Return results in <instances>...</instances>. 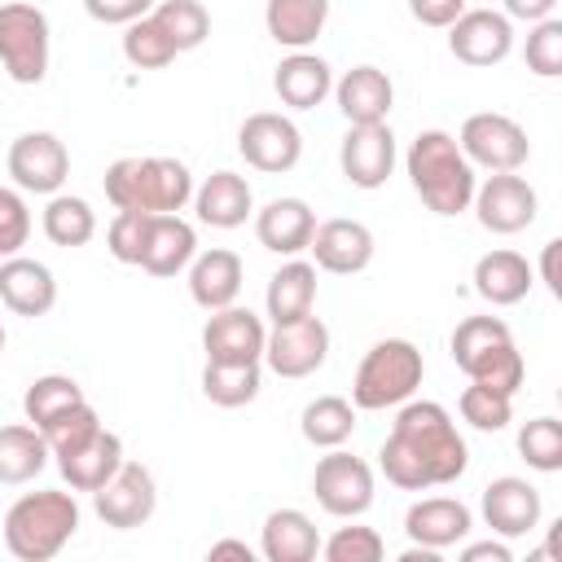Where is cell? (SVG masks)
Instances as JSON below:
<instances>
[{
	"label": "cell",
	"mask_w": 562,
	"mask_h": 562,
	"mask_svg": "<svg viewBox=\"0 0 562 562\" xmlns=\"http://www.w3.org/2000/svg\"><path fill=\"white\" fill-rule=\"evenodd\" d=\"M522 373H527V364H522V351H518V347H514V338H509V342H501L492 356H483V360L474 364L470 382H483V386H492V391H505V395H514V391L522 386Z\"/></svg>",
	"instance_id": "44"
},
{
	"label": "cell",
	"mask_w": 562,
	"mask_h": 562,
	"mask_svg": "<svg viewBox=\"0 0 562 562\" xmlns=\"http://www.w3.org/2000/svg\"><path fill=\"white\" fill-rule=\"evenodd\" d=\"M321 553H325L329 562H378V558L386 553V544H382V536H378L373 527H338V531L321 544Z\"/></svg>",
	"instance_id": "45"
},
{
	"label": "cell",
	"mask_w": 562,
	"mask_h": 562,
	"mask_svg": "<svg viewBox=\"0 0 562 562\" xmlns=\"http://www.w3.org/2000/svg\"><path fill=\"white\" fill-rule=\"evenodd\" d=\"M338 167L356 189H382L395 167V136L386 123H351L338 149Z\"/></svg>",
	"instance_id": "16"
},
{
	"label": "cell",
	"mask_w": 562,
	"mask_h": 562,
	"mask_svg": "<svg viewBox=\"0 0 562 562\" xmlns=\"http://www.w3.org/2000/svg\"><path fill=\"white\" fill-rule=\"evenodd\" d=\"M312 492H316L325 514L356 518L373 505V470L360 457L329 448V457H321L316 470H312Z\"/></svg>",
	"instance_id": "8"
},
{
	"label": "cell",
	"mask_w": 562,
	"mask_h": 562,
	"mask_svg": "<svg viewBox=\"0 0 562 562\" xmlns=\"http://www.w3.org/2000/svg\"><path fill=\"white\" fill-rule=\"evenodd\" d=\"M92 505H97V518H101L105 527L132 531V527L149 522V514H154V505H158L154 474H149L140 461H123V465L92 492Z\"/></svg>",
	"instance_id": "10"
},
{
	"label": "cell",
	"mask_w": 562,
	"mask_h": 562,
	"mask_svg": "<svg viewBox=\"0 0 562 562\" xmlns=\"http://www.w3.org/2000/svg\"><path fill=\"white\" fill-rule=\"evenodd\" d=\"M312 233H316V215H312V206H307L303 198H272V202L255 215V237H259V246L272 250V255H285V259L303 255L307 241H312Z\"/></svg>",
	"instance_id": "19"
},
{
	"label": "cell",
	"mask_w": 562,
	"mask_h": 562,
	"mask_svg": "<svg viewBox=\"0 0 562 562\" xmlns=\"http://www.w3.org/2000/svg\"><path fill=\"white\" fill-rule=\"evenodd\" d=\"M0 66L13 83H40L48 75V18L26 0L0 4Z\"/></svg>",
	"instance_id": "6"
},
{
	"label": "cell",
	"mask_w": 562,
	"mask_h": 562,
	"mask_svg": "<svg viewBox=\"0 0 562 562\" xmlns=\"http://www.w3.org/2000/svg\"><path fill=\"white\" fill-rule=\"evenodd\" d=\"M408 9L422 26H452L465 13V0H408Z\"/></svg>",
	"instance_id": "49"
},
{
	"label": "cell",
	"mask_w": 562,
	"mask_h": 562,
	"mask_svg": "<svg viewBox=\"0 0 562 562\" xmlns=\"http://www.w3.org/2000/svg\"><path fill=\"white\" fill-rule=\"evenodd\" d=\"M215 558H241V562H250L255 553H250V544H241V540H220V544H211V562Z\"/></svg>",
	"instance_id": "53"
},
{
	"label": "cell",
	"mask_w": 562,
	"mask_h": 562,
	"mask_svg": "<svg viewBox=\"0 0 562 562\" xmlns=\"http://www.w3.org/2000/svg\"><path fill=\"white\" fill-rule=\"evenodd\" d=\"M97 233V215L83 198H70V193H53L48 206H44V237L53 246H88Z\"/></svg>",
	"instance_id": "33"
},
{
	"label": "cell",
	"mask_w": 562,
	"mask_h": 562,
	"mask_svg": "<svg viewBox=\"0 0 562 562\" xmlns=\"http://www.w3.org/2000/svg\"><path fill=\"white\" fill-rule=\"evenodd\" d=\"M272 88H277V97H281L290 110H312V105H321V101L329 97L334 75H329V61H325V57L299 48V53H290V57L277 66Z\"/></svg>",
	"instance_id": "25"
},
{
	"label": "cell",
	"mask_w": 562,
	"mask_h": 562,
	"mask_svg": "<svg viewBox=\"0 0 562 562\" xmlns=\"http://www.w3.org/2000/svg\"><path fill=\"white\" fill-rule=\"evenodd\" d=\"M48 439L40 426H0V483H31L48 465Z\"/></svg>",
	"instance_id": "32"
},
{
	"label": "cell",
	"mask_w": 562,
	"mask_h": 562,
	"mask_svg": "<svg viewBox=\"0 0 562 562\" xmlns=\"http://www.w3.org/2000/svg\"><path fill=\"white\" fill-rule=\"evenodd\" d=\"M259 549L268 562H312L321 553V536L303 509H272L263 518Z\"/></svg>",
	"instance_id": "29"
},
{
	"label": "cell",
	"mask_w": 562,
	"mask_h": 562,
	"mask_svg": "<svg viewBox=\"0 0 562 562\" xmlns=\"http://www.w3.org/2000/svg\"><path fill=\"white\" fill-rule=\"evenodd\" d=\"M149 18L167 31L176 53H189V48H198L211 35V13L202 9V0H162Z\"/></svg>",
	"instance_id": "38"
},
{
	"label": "cell",
	"mask_w": 562,
	"mask_h": 562,
	"mask_svg": "<svg viewBox=\"0 0 562 562\" xmlns=\"http://www.w3.org/2000/svg\"><path fill=\"white\" fill-rule=\"evenodd\" d=\"M198 250V233L189 220L180 215H154L149 233H145V250H140V268L149 277H176Z\"/></svg>",
	"instance_id": "23"
},
{
	"label": "cell",
	"mask_w": 562,
	"mask_h": 562,
	"mask_svg": "<svg viewBox=\"0 0 562 562\" xmlns=\"http://www.w3.org/2000/svg\"><path fill=\"white\" fill-rule=\"evenodd\" d=\"M79 400H83V391H79L75 378H66V373H44V378H35V382L26 386L22 408H26V422L44 430L53 417H61L66 408H75Z\"/></svg>",
	"instance_id": "37"
},
{
	"label": "cell",
	"mask_w": 562,
	"mask_h": 562,
	"mask_svg": "<svg viewBox=\"0 0 562 562\" xmlns=\"http://www.w3.org/2000/svg\"><path fill=\"white\" fill-rule=\"evenodd\" d=\"M79 531V505L70 492H26L4 514V544L18 562L57 558Z\"/></svg>",
	"instance_id": "4"
},
{
	"label": "cell",
	"mask_w": 562,
	"mask_h": 562,
	"mask_svg": "<svg viewBox=\"0 0 562 562\" xmlns=\"http://www.w3.org/2000/svg\"><path fill=\"white\" fill-rule=\"evenodd\" d=\"M474 290L492 307H514L531 290V263L518 250H487L474 263Z\"/></svg>",
	"instance_id": "27"
},
{
	"label": "cell",
	"mask_w": 562,
	"mask_h": 562,
	"mask_svg": "<svg viewBox=\"0 0 562 562\" xmlns=\"http://www.w3.org/2000/svg\"><path fill=\"white\" fill-rule=\"evenodd\" d=\"M237 149H241V158H246L255 171L277 176V171H290V167L299 162V154H303V136H299V127H294L285 114L259 110V114H250V119L241 123V132H237Z\"/></svg>",
	"instance_id": "11"
},
{
	"label": "cell",
	"mask_w": 562,
	"mask_h": 562,
	"mask_svg": "<svg viewBox=\"0 0 562 562\" xmlns=\"http://www.w3.org/2000/svg\"><path fill=\"white\" fill-rule=\"evenodd\" d=\"M189 294L206 312H220V307L237 303V294H241V259L233 250H224V246L198 255L193 268H189Z\"/></svg>",
	"instance_id": "24"
},
{
	"label": "cell",
	"mask_w": 562,
	"mask_h": 562,
	"mask_svg": "<svg viewBox=\"0 0 562 562\" xmlns=\"http://www.w3.org/2000/svg\"><path fill=\"white\" fill-rule=\"evenodd\" d=\"M329 356V329L321 316H299L285 325H272L268 342H263V360L277 378H307L325 364Z\"/></svg>",
	"instance_id": "9"
},
{
	"label": "cell",
	"mask_w": 562,
	"mask_h": 562,
	"mask_svg": "<svg viewBox=\"0 0 562 562\" xmlns=\"http://www.w3.org/2000/svg\"><path fill=\"white\" fill-rule=\"evenodd\" d=\"M149 220H154V215H145V211H119V215L110 220L105 241H110V255H114L119 263H136V268H140V250H145Z\"/></svg>",
	"instance_id": "46"
},
{
	"label": "cell",
	"mask_w": 562,
	"mask_h": 562,
	"mask_svg": "<svg viewBox=\"0 0 562 562\" xmlns=\"http://www.w3.org/2000/svg\"><path fill=\"white\" fill-rule=\"evenodd\" d=\"M426 360L408 338H382L364 351L356 382H351V404L356 408H395L404 400H413V391L422 386Z\"/></svg>",
	"instance_id": "5"
},
{
	"label": "cell",
	"mask_w": 562,
	"mask_h": 562,
	"mask_svg": "<svg viewBox=\"0 0 562 562\" xmlns=\"http://www.w3.org/2000/svg\"><path fill=\"white\" fill-rule=\"evenodd\" d=\"M378 457H382V474L404 492L457 483L470 465L457 422L435 400H404Z\"/></svg>",
	"instance_id": "1"
},
{
	"label": "cell",
	"mask_w": 562,
	"mask_h": 562,
	"mask_svg": "<svg viewBox=\"0 0 562 562\" xmlns=\"http://www.w3.org/2000/svg\"><path fill=\"white\" fill-rule=\"evenodd\" d=\"M0 351H4V325H0Z\"/></svg>",
	"instance_id": "54"
},
{
	"label": "cell",
	"mask_w": 562,
	"mask_h": 562,
	"mask_svg": "<svg viewBox=\"0 0 562 562\" xmlns=\"http://www.w3.org/2000/svg\"><path fill=\"white\" fill-rule=\"evenodd\" d=\"M202 395L220 408H241L259 395V364H220L206 360L202 369Z\"/></svg>",
	"instance_id": "36"
},
{
	"label": "cell",
	"mask_w": 562,
	"mask_h": 562,
	"mask_svg": "<svg viewBox=\"0 0 562 562\" xmlns=\"http://www.w3.org/2000/svg\"><path fill=\"white\" fill-rule=\"evenodd\" d=\"M0 303L18 316H44L57 303V281L40 259H0Z\"/></svg>",
	"instance_id": "20"
},
{
	"label": "cell",
	"mask_w": 562,
	"mask_h": 562,
	"mask_svg": "<svg viewBox=\"0 0 562 562\" xmlns=\"http://www.w3.org/2000/svg\"><path fill=\"white\" fill-rule=\"evenodd\" d=\"M97 430H101L97 408H92L88 400H79L75 408H66L61 417H53V422L44 426V439H48V452H53V457H66V452H75L79 443H88Z\"/></svg>",
	"instance_id": "42"
},
{
	"label": "cell",
	"mask_w": 562,
	"mask_h": 562,
	"mask_svg": "<svg viewBox=\"0 0 562 562\" xmlns=\"http://www.w3.org/2000/svg\"><path fill=\"white\" fill-rule=\"evenodd\" d=\"M461 558L465 562H509V549L501 540H483V544H470Z\"/></svg>",
	"instance_id": "52"
},
{
	"label": "cell",
	"mask_w": 562,
	"mask_h": 562,
	"mask_svg": "<svg viewBox=\"0 0 562 562\" xmlns=\"http://www.w3.org/2000/svg\"><path fill=\"white\" fill-rule=\"evenodd\" d=\"M558 250H562V241L553 237V241H544V255H540V277H544V285H549L553 294H562V281H558Z\"/></svg>",
	"instance_id": "51"
},
{
	"label": "cell",
	"mask_w": 562,
	"mask_h": 562,
	"mask_svg": "<svg viewBox=\"0 0 562 562\" xmlns=\"http://www.w3.org/2000/svg\"><path fill=\"white\" fill-rule=\"evenodd\" d=\"M522 57H527V70L540 75V79L562 75V22L558 18H540L531 26V35H527Z\"/></svg>",
	"instance_id": "43"
},
{
	"label": "cell",
	"mask_w": 562,
	"mask_h": 562,
	"mask_svg": "<svg viewBox=\"0 0 562 562\" xmlns=\"http://www.w3.org/2000/svg\"><path fill=\"white\" fill-rule=\"evenodd\" d=\"M474 211L487 233H522L536 220V189L514 171H492L483 184H474Z\"/></svg>",
	"instance_id": "12"
},
{
	"label": "cell",
	"mask_w": 562,
	"mask_h": 562,
	"mask_svg": "<svg viewBox=\"0 0 562 562\" xmlns=\"http://www.w3.org/2000/svg\"><path fill=\"white\" fill-rule=\"evenodd\" d=\"M105 198L114 211L176 215L193 198V176L180 158H114L105 167Z\"/></svg>",
	"instance_id": "3"
},
{
	"label": "cell",
	"mask_w": 562,
	"mask_h": 562,
	"mask_svg": "<svg viewBox=\"0 0 562 562\" xmlns=\"http://www.w3.org/2000/svg\"><path fill=\"white\" fill-rule=\"evenodd\" d=\"M518 452L531 470L540 474H558L562 470V422L558 417H531L518 430Z\"/></svg>",
	"instance_id": "40"
},
{
	"label": "cell",
	"mask_w": 562,
	"mask_h": 562,
	"mask_svg": "<svg viewBox=\"0 0 562 562\" xmlns=\"http://www.w3.org/2000/svg\"><path fill=\"white\" fill-rule=\"evenodd\" d=\"M299 426H303V439L312 448H338L356 430V408L342 395H321V400H312L303 408V422Z\"/></svg>",
	"instance_id": "34"
},
{
	"label": "cell",
	"mask_w": 562,
	"mask_h": 562,
	"mask_svg": "<svg viewBox=\"0 0 562 562\" xmlns=\"http://www.w3.org/2000/svg\"><path fill=\"white\" fill-rule=\"evenodd\" d=\"M88 18L105 22V26H127L136 18H145L154 9V0H83Z\"/></svg>",
	"instance_id": "48"
},
{
	"label": "cell",
	"mask_w": 562,
	"mask_h": 562,
	"mask_svg": "<svg viewBox=\"0 0 562 562\" xmlns=\"http://www.w3.org/2000/svg\"><path fill=\"white\" fill-rule=\"evenodd\" d=\"M263 342H268L263 321L250 307H237V303L211 312V321L202 329L206 360H220V364H259L263 360Z\"/></svg>",
	"instance_id": "14"
},
{
	"label": "cell",
	"mask_w": 562,
	"mask_h": 562,
	"mask_svg": "<svg viewBox=\"0 0 562 562\" xmlns=\"http://www.w3.org/2000/svg\"><path fill=\"white\" fill-rule=\"evenodd\" d=\"M514 334H509V325L501 321V316H465L457 329H452V360H457V369L470 378L474 373V364L483 360V356H492L501 342H509Z\"/></svg>",
	"instance_id": "35"
},
{
	"label": "cell",
	"mask_w": 562,
	"mask_h": 562,
	"mask_svg": "<svg viewBox=\"0 0 562 562\" xmlns=\"http://www.w3.org/2000/svg\"><path fill=\"white\" fill-rule=\"evenodd\" d=\"M307 250L316 255V268L351 277L373 263V233L360 220H325V224H316Z\"/></svg>",
	"instance_id": "17"
},
{
	"label": "cell",
	"mask_w": 562,
	"mask_h": 562,
	"mask_svg": "<svg viewBox=\"0 0 562 562\" xmlns=\"http://www.w3.org/2000/svg\"><path fill=\"white\" fill-rule=\"evenodd\" d=\"M448 48L457 61L465 66H496L509 57L514 48V26L505 13L496 9H465L452 26H448Z\"/></svg>",
	"instance_id": "15"
},
{
	"label": "cell",
	"mask_w": 562,
	"mask_h": 562,
	"mask_svg": "<svg viewBox=\"0 0 562 562\" xmlns=\"http://www.w3.org/2000/svg\"><path fill=\"white\" fill-rule=\"evenodd\" d=\"M404 167H408V180L417 189V198L435 211V215H461L474 198V167L470 158L461 154L457 136L430 127V132H417L408 154H404Z\"/></svg>",
	"instance_id": "2"
},
{
	"label": "cell",
	"mask_w": 562,
	"mask_h": 562,
	"mask_svg": "<svg viewBox=\"0 0 562 562\" xmlns=\"http://www.w3.org/2000/svg\"><path fill=\"white\" fill-rule=\"evenodd\" d=\"M461 417L474 426V430H505L509 417H514V395L505 391H492L483 382H470L461 391Z\"/></svg>",
	"instance_id": "41"
},
{
	"label": "cell",
	"mask_w": 562,
	"mask_h": 562,
	"mask_svg": "<svg viewBox=\"0 0 562 562\" xmlns=\"http://www.w3.org/2000/svg\"><path fill=\"white\" fill-rule=\"evenodd\" d=\"M461 154L470 158V167H487V171H518L531 154V140L527 132L509 119V114H470L461 123V136H457Z\"/></svg>",
	"instance_id": "7"
},
{
	"label": "cell",
	"mask_w": 562,
	"mask_h": 562,
	"mask_svg": "<svg viewBox=\"0 0 562 562\" xmlns=\"http://www.w3.org/2000/svg\"><path fill=\"white\" fill-rule=\"evenodd\" d=\"M334 97H338V110H342L347 123H386L391 101H395V88H391L386 70H378V66H351L334 83Z\"/></svg>",
	"instance_id": "22"
},
{
	"label": "cell",
	"mask_w": 562,
	"mask_h": 562,
	"mask_svg": "<svg viewBox=\"0 0 562 562\" xmlns=\"http://www.w3.org/2000/svg\"><path fill=\"white\" fill-rule=\"evenodd\" d=\"M31 237V211L22 202V193L0 189V259H13Z\"/></svg>",
	"instance_id": "47"
},
{
	"label": "cell",
	"mask_w": 562,
	"mask_h": 562,
	"mask_svg": "<svg viewBox=\"0 0 562 562\" xmlns=\"http://www.w3.org/2000/svg\"><path fill=\"white\" fill-rule=\"evenodd\" d=\"M483 522L505 540L527 536L540 522V492L527 479H514V474L492 479L483 487Z\"/></svg>",
	"instance_id": "18"
},
{
	"label": "cell",
	"mask_w": 562,
	"mask_h": 562,
	"mask_svg": "<svg viewBox=\"0 0 562 562\" xmlns=\"http://www.w3.org/2000/svg\"><path fill=\"white\" fill-rule=\"evenodd\" d=\"M193 206H198V220L211 224V228H237L246 224V215L255 211V198H250V184L246 176L237 171H215L202 180V189L193 193Z\"/></svg>",
	"instance_id": "26"
},
{
	"label": "cell",
	"mask_w": 562,
	"mask_h": 562,
	"mask_svg": "<svg viewBox=\"0 0 562 562\" xmlns=\"http://www.w3.org/2000/svg\"><path fill=\"white\" fill-rule=\"evenodd\" d=\"M470 527H474L470 522V509L461 501H452V496H426V501H417L404 514V531L422 549H448V544L465 540Z\"/></svg>",
	"instance_id": "21"
},
{
	"label": "cell",
	"mask_w": 562,
	"mask_h": 562,
	"mask_svg": "<svg viewBox=\"0 0 562 562\" xmlns=\"http://www.w3.org/2000/svg\"><path fill=\"white\" fill-rule=\"evenodd\" d=\"M312 303H316V268L307 259H285L268 277V294H263V307H268L272 325H285V321L307 316Z\"/></svg>",
	"instance_id": "30"
},
{
	"label": "cell",
	"mask_w": 562,
	"mask_h": 562,
	"mask_svg": "<svg viewBox=\"0 0 562 562\" xmlns=\"http://www.w3.org/2000/svg\"><path fill=\"white\" fill-rule=\"evenodd\" d=\"M9 176L26 193H57L70 176V154L53 132H22L9 145Z\"/></svg>",
	"instance_id": "13"
},
{
	"label": "cell",
	"mask_w": 562,
	"mask_h": 562,
	"mask_svg": "<svg viewBox=\"0 0 562 562\" xmlns=\"http://www.w3.org/2000/svg\"><path fill=\"white\" fill-rule=\"evenodd\" d=\"M325 18H329V0H268L263 9L268 35L294 53L307 48L325 31Z\"/></svg>",
	"instance_id": "31"
},
{
	"label": "cell",
	"mask_w": 562,
	"mask_h": 562,
	"mask_svg": "<svg viewBox=\"0 0 562 562\" xmlns=\"http://www.w3.org/2000/svg\"><path fill=\"white\" fill-rule=\"evenodd\" d=\"M123 57L136 66V70H162L176 61V44L167 40V31L145 13L136 22H127L123 31Z\"/></svg>",
	"instance_id": "39"
},
{
	"label": "cell",
	"mask_w": 562,
	"mask_h": 562,
	"mask_svg": "<svg viewBox=\"0 0 562 562\" xmlns=\"http://www.w3.org/2000/svg\"><path fill=\"white\" fill-rule=\"evenodd\" d=\"M553 4H558V0H505V18L540 22V18H553Z\"/></svg>",
	"instance_id": "50"
},
{
	"label": "cell",
	"mask_w": 562,
	"mask_h": 562,
	"mask_svg": "<svg viewBox=\"0 0 562 562\" xmlns=\"http://www.w3.org/2000/svg\"><path fill=\"white\" fill-rule=\"evenodd\" d=\"M119 465H123V443H119V435L105 430V426H101L88 443H79L75 452L57 457V470H61V479H66L75 492H97Z\"/></svg>",
	"instance_id": "28"
}]
</instances>
